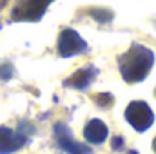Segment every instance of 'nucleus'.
<instances>
[{
	"label": "nucleus",
	"mask_w": 156,
	"mask_h": 154,
	"mask_svg": "<svg viewBox=\"0 0 156 154\" xmlns=\"http://www.w3.org/2000/svg\"><path fill=\"white\" fill-rule=\"evenodd\" d=\"M107 134H109V129L107 125L98 120V118H93L85 127H83V136L89 143L93 145H102L105 140H107Z\"/></svg>",
	"instance_id": "obj_7"
},
{
	"label": "nucleus",
	"mask_w": 156,
	"mask_h": 154,
	"mask_svg": "<svg viewBox=\"0 0 156 154\" xmlns=\"http://www.w3.org/2000/svg\"><path fill=\"white\" fill-rule=\"evenodd\" d=\"M2 4H4V0H0V7H2Z\"/></svg>",
	"instance_id": "obj_14"
},
{
	"label": "nucleus",
	"mask_w": 156,
	"mask_h": 154,
	"mask_svg": "<svg viewBox=\"0 0 156 154\" xmlns=\"http://www.w3.org/2000/svg\"><path fill=\"white\" fill-rule=\"evenodd\" d=\"M154 94H156V93H154Z\"/></svg>",
	"instance_id": "obj_15"
},
{
	"label": "nucleus",
	"mask_w": 156,
	"mask_h": 154,
	"mask_svg": "<svg viewBox=\"0 0 156 154\" xmlns=\"http://www.w3.org/2000/svg\"><path fill=\"white\" fill-rule=\"evenodd\" d=\"M125 121L138 132H145L154 123V113L147 102L134 100L125 107Z\"/></svg>",
	"instance_id": "obj_2"
},
{
	"label": "nucleus",
	"mask_w": 156,
	"mask_h": 154,
	"mask_svg": "<svg viewBox=\"0 0 156 154\" xmlns=\"http://www.w3.org/2000/svg\"><path fill=\"white\" fill-rule=\"evenodd\" d=\"M153 64H154V53L149 47L140 45V44H133L118 58L122 78L127 83H138L145 80L153 69Z\"/></svg>",
	"instance_id": "obj_1"
},
{
	"label": "nucleus",
	"mask_w": 156,
	"mask_h": 154,
	"mask_svg": "<svg viewBox=\"0 0 156 154\" xmlns=\"http://www.w3.org/2000/svg\"><path fill=\"white\" fill-rule=\"evenodd\" d=\"M153 151H154V154H156V138L153 140Z\"/></svg>",
	"instance_id": "obj_12"
},
{
	"label": "nucleus",
	"mask_w": 156,
	"mask_h": 154,
	"mask_svg": "<svg viewBox=\"0 0 156 154\" xmlns=\"http://www.w3.org/2000/svg\"><path fill=\"white\" fill-rule=\"evenodd\" d=\"M111 102H113V96H111L109 93H102V94H98V103H100L102 107L111 105Z\"/></svg>",
	"instance_id": "obj_10"
},
{
	"label": "nucleus",
	"mask_w": 156,
	"mask_h": 154,
	"mask_svg": "<svg viewBox=\"0 0 156 154\" xmlns=\"http://www.w3.org/2000/svg\"><path fill=\"white\" fill-rule=\"evenodd\" d=\"M53 132H55L56 145L64 152H67V154H93V151L87 145L80 143V142H76L73 138V132H71V129L66 123H55Z\"/></svg>",
	"instance_id": "obj_3"
},
{
	"label": "nucleus",
	"mask_w": 156,
	"mask_h": 154,
	"mask_svg": "<svg viewBox=\"0 0 156 154\" xmlns=\"http://www.w3.org/2000/svg\"><path fill=\"white\" fill-rule=\"evenodd\" d=\"M51 2L53 0H22L16 5V9L13 11V18L15 20H29V22L40 20Z\"/></svg>",
	"instance_id": "obj_5"
},
{
	"label": "nucleus",
	"mask_w": 156,
	"mask_h": 154,
	"mask_svg": "<svg viewBox=\"0 0 156 154\" xmlns=\"http://www.w3.org/2000/svg\"><path fill=\"white\" fill-rule=\"evenodd\" d=\"M129 154H138L136 151H129Z\"/></svg>",
	"instance_id": "obj_13"
},
{
	"label": "nucleus",
	"mask_w": 156,
	"mask_h": 154,
	"mask_svg": "<svg viewBox=\"0 0 156 154\" xmlns=\"http://www.w3.org/2000/svg\"><path fill=\"white\" fill-rule=\"evenodd\" d=\"M89 15H91L96 22H102V24H105V22H111V20H113V13H111V11H107V9H91V11H89Z\"/></svg>",
	"instance_id": "obj_9"
},
{
	"label": "nucleus",
	"mask_w": 156,
	"mask_h": 154,
	"mask_svg": "<svg viewBox=\"0 0 156 154\" xmlns=\"http://www.w3.org/2000/svg\"><path fill=\"white\" fill-rule=\"evenodd\" d=\"M87 51V42L78 35L75 29H64L58 37V53L64 58L76 56L80 53Z\"/></svg>",
	"instance_id": "obj_4"
},
{
	"label": "nucleus",
	"mask_w": 156,
	"mask_h": 154,
	"mask_svg": "<svg viewBox=\"0 0 156 154\" xmlns=\"http://www.w3.org/2000/svg\"><path fill=\"white\" fill-rule=\"evenodd\" d=\"M27 143V136L9 127H0V154H13Z\"/></svg>",
	"instance_id": "obj_6"
},
{
	"label": "nucleus",
	"mask_w": 156,
	"mask_h": 154,
	"mask_svg": "<svg viewBox=\"0 0 156 154\" xmlns=\"http://www.w3.org/2000/svg\"><path fill=\"white\" fill-rule=\"evenodd\" d=\"M94 76H96V69H94L93 65H87V67L76 71L71 78H67V80L64 82V85H66V87H73V89L83 91V89H87V87L91 85V82L94 80Z\"/></svg>",
	"instance_id": "obj_8"
},
{
	"label": "nucleus",
	"mask_w": 156,
	"mask_h": 154,
	"mask_svg": "<svg viewBox=\"0 0 156 154\" xmlns=\"http://www.w3.org/2000/svg\"><path fill=\"white\" fill-rule=\"evenodd\" d=\"M122 145H123V140H122L120 136H115V138H113V149L120 151V149H122Z\"/></svg>",
	"instance_id": "obj_11"
}]
</instances>
